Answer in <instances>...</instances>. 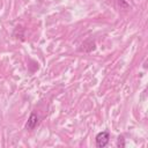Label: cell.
<instances>
[{
    "label": "cell",
    "mask_w": 148,
    "mask_h": 148,
    "mask_svg": "<svg viewBox=\"0 0 148 148\" xmlns=\"http://www.w3.org/2000/svg\"><path fill=\"white\" fill-rule=\"evenodd\" d=\"M109 139H110V135H109V132L108 131H103V132H99L97 135H96V146L98 148H103L108 145L109 142Z\"/></svg>",
    "instance_id": "6da1fadb"
},
{
    "label": "cell",
    "mask_w": 148,
    "mask_h": 148,
    "mask_svg": "<svg viewBox=\"0 0 148 148\" xmlns=\"http://www.w3.org/2000/svg\"><path fill=\"white\" fill-rule=\"evenodd\" d=\"M38 123H39L38 117L35 113H31L30 117H29V119H28V121H27V124H25V128L27 130H34L38 125Z\"/></svg>",
    "instance_id": "7a4b0ae2"
}]
</instances>
